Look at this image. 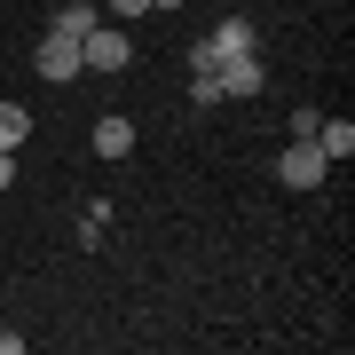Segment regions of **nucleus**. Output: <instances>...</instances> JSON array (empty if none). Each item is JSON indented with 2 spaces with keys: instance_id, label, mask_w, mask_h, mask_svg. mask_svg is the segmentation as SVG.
I'll use <instances>...</instances> for the list:
<instances>
[{
  "instance_id": "5",
  "label": "nucleus",
  "mask_w": 355,
  "mask_h": 355,
  "mask_svg": "<svg viewBox=\"0 0 355 355\" xmlns=\"http://www.w3.org/2000/svg\"><path fill=\"white\" fill-rule=\"evenodd\" d=\"M214 79H221V95H261L268 64H261V48H245V55H229V64H214Z\"/></svg>"
},
{
  "instance_id": "8",
  "label": "nucleus",
  "mask_w": 355,
  "mask_h": 355,
  "mask_svg": "<svg viewBox=\"0 0 355 355\" xmlns=\"http://www.w3.org/2000/svg\"><path fill=\"white\" fill-rule=\"evenodd\" d=\"M87 24H103V8H95V0H64V8L48 16V32H64V40H79Z\"/></svg>"
},
{
  "instance_id": "14",
  "label": "nucleus",
  "mask_w": 355,
  "mask_h": 355,
  "mask_svg": "<svg viewBox=\"0 0 355 355\" xmlns=\"http://www.w3.org/2000/svg\"><path fill=\"white\" fill-rule=\"evenodd\" d=\"M0 355H24V340H16V331H0Z\"/></svg>"
},
{
  "instance_id": "13",
  "label": "nucleus",
  "mask_w": 355,
  "mask_h": 355,
  "mask_svg": "<svg viewBox=\"0 0 355 355\" xmlns=\"http://www.w3.org/2000/svg\"><path fill=\"white\" fill-rule=\"evenodd\" d=\"M8 182H16V150H0V190H8Z\"/></svg>"
},
{
  "instance_id": "3",
  "label": "nucleus",
  "mask_w": 355,
  "mask_h": 355,
  "mask_svg": "<svg viewBox=\"0 0 355 355\" xmlns=\"http://www.w3.org/2000/svg\"><path fill=\"white\" fill-rule=\"evenodd\" d=\"M32 71H40V79H55V87L87 79V64H79V40H64V32H40V48H32Z\"/></svg>"
},
{
  "instance_id": "7",
  "label": "nucleus",
  "mask_w": 355,
  "mask_h": 355,
  "mask_svg": "<svg viewBox=\"0 0 355 355\" xmlns=\"http://www.w3.org/2000/svg\"><path fill=\"white\" fill-rule=\"evenodd\" d=\"M308 142H316L324 158H355V119H316V135H308Z\"/></svg>"
},
{
  "instance_id": "10",
  "label": "nucleus",
  "mask_w": 355,
  "mask_h": 355,
  "mask_svg": "<svg viewBox=\"0 0 355 355\" xmlns=\"http://www.w3.org/2000/svg\"><path fill=\"white\" fill-rule=\"evenodd\" d=\"M190 103H198V111H214V103H221V79L198 71V79H190Z\"/></svg>"
},
{
  "instance_id": "15",
  "label": "nucleus",
  "mask_w": 355,
  "mask_h": 355,
  "mask_svg": "<svg viewBox=\"0 0 355 355\" xmlns=\"http://www.w3.org/2000/svg\"><path fill=\"white\" fill-rule=\"evenodd\" d=\"M150 8H182V0H150Z\"/></svg>"
},
{
  "instance_id": "12",
  "label": "nucleus",
  "mask_w": 355,
  "mask_h": 355,
  "mask_svg": "<svg viewBox=\"0 0 355 355\" xmlns=\"http://www.w3.org/2000/svg\"><path fill=\"white\" fill-rule=\"evenodd\" d=\"M103 16H150V0H95Z\"/></svg>"
},
{
  "instance_id": "4",
  "label": "nucleus",
  "mask_w": 355,
  "mask_h": 355,
  "mask_svg": "<svg viewBox=\"0 0 355 355\" xmlns=\"http://www.w3.org/2000/svg\"><path fill=\"white\" fill-rule=\"evenodd\" d=\"M324 150H316V142H284V150H277V182H284V190H316V182H324Z\"/></svg>"
},
{
  "instance_id": "2",
  "label": "nucleus",
  "mask_w": 355,
  "mask_h": 355,
  "mask_svg": "<svg viewBox=\"0 0 355 355\" xmlns=\"http://www.w3.org/2000/svg\"><path fill=\"white\" fill-rule=\"evenodd\" d=\"M79 64H87V71H127L135 64L127 24H87V32H79Z\"/></svg>"
},
{
  "instance_id": "9",
  "label": "nucleus",
  "mask_w": 355,
  "mask_h": 355,
  "mask_svg": "<svg viewBox=\"0 0 355 355\" xmlns=\"http://www.w3.org/2000/svg\"><path fill=\"white\" fill-rule=\"evenodd\" d=\"M32 142V111L24 103H0V150H24Z\"/></svg>"
},
{
  "instance_id": "11",
  "label": "nucleus",
  "mask_w": 355,
  "mask_h": 355,
  "mask_svg": "<svg viewBox=\"0 0 355 355\" xmlns=\"http://www.w3.org/2000/svg\"><path fill=\"white\" fill-rule=\"evenodd\" d=\"M103 221H111V205H103V198H87V221H79V237L95 245V237H103Z\"/></svg>"
},
{
  "instance_id": "6",
  "label": "nucleus",
  "mask_w": 355,
  "mask_h": 355,
  "mask_svg": "<svg viewBox=\"0 0 355 355\" xmlns=\"http://www.w3.org/2000/svg\"><path fill=\"white\" fill-rule=\"evenodd\" d=\"M127 150H135V119H119V111L95 119V158H127Z\"/></svg>"
},
{
  "instance_id": "1",
  "label": "nucleus",
  "mask_w": 355,
  "mask_h": 355,
  "mask_svg": "<svg viewBox=\"0 0 355 355\" xmlns=\"http://www.w3.org/2000/svg\"><path fill=\"white\" fill-rule=\"evenodd\" d=\"M245 48H261V24H253V16H221V24L190 48V64L214 71V64H229V55H245Z\"/></svg>"
}]
</instances>
